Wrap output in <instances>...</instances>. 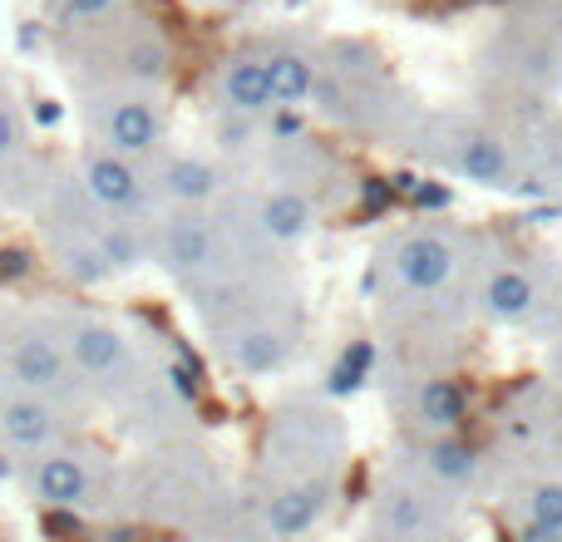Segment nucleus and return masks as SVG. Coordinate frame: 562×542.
I'll return each mask as SVG.
<instances>
[{
	"instance_id": "f257e3e1",
	"label": "nucleus",
	"mask_w": 562,
	"mask_h": 542,
	"mask_svg": "<svg viewBox=\"0 0 562 542\" xmlns=\"http://www.w3.org/2000/svg\"><path fill=\"white\" fill-rule=\"evenodd\" d=\"M405 148H415L429 168L459 178V183L488 188V193H518L528 183L524 148L494 124L469 114H429L409 128Z\"/></svg>"
},
{
	"instance_id": "f03ea898",
	"label": "nucleus",
	"mask_w": 562,
	"mask_h": 542,
	"mask_svg": "<svg viewBox=\"0 0 562 542\" xmlns=\"http://www.w3.org/2000/svg\"><path fill=\"white\" fill-rule=\"evenodd\" d=\"M469 262H474L469 237L454 227H405L390 237L380 257V281L395 301H439L449 286L464 281Z\"/></svg>"
},
{
	"instance_id": "7ed1b4c3",
	"label": "nucleus",
	"mask_w": 562,
	"mask_h": 542,
	"mask_svg": "<svg viewBox=\"0 0 562 542\" xmlns=\"http://www.w3.org/2000/svg\"><path fill=\"white\" fill-rule=\"evenodd\" d=\"M366 528L415 542H459V508L454 498L409 478L405 468H390L366 498Z\"/></svg>"
},
{
	"instance_id": "20e7f679",
	"label": "nucleus",
	"mask_w": 562,
	"mask_h": 542,
	"mask_svg": "<svg viewBox=\"0 0 562 542\" xmlns=\"http://www.w3.org/2000/svg\"><path fill=\"white\" fill-rule=\"evenodd\" d=\"M469 310L484 326H498V330L533 326L548 310V271L533 257H494V262L474 271Z\"/></svg>"
},
{
	"instance_id": "39448f33",
	"label": "nucleus",
	"mask_w": 562,
	"mask_h": 542,
	"mask_svg": "<svg viewBox=\"0 0 562 542\" xmlns=\"http://www.w3.org/2000/svg\"><path fill=\"white\" fill-rule=\"evenodd\" d=\"M89 124H94L99 148L128 158V163H148V158L164 154L168 138V114L158 104V94L148 89H114L89 109Z\"/></svg>"
},
{
	"instance_id": "423d86ee",
	"label": "nucleus",
	"mask_w": 562,
	"mask_h": 542,
	"mask_svg": "<svg viewBox=\"0 0 562 542\" xmlns=\"http://www.w3.org/2000/svg\"><path fill=\"white\" fill-rule=\"evenodd\" d=\"M148 257L183 281L207 276L217 267V257H223V233H217V223L203 207H173L148 233Z\"/></svg>"
},
{
	"instance_id": "0eeeda50",
	"label": "nucleus",
	"mask_w": 562,
	"mask_h": 542,
	"mask_svg": "<svg viewBox=\"0 0 562 542\" xmlns=\"http://www.w3.org/2000/svg\"><path fill=\"white\" fill-rule=\"evenodd\" d=\"M400 468H405L409 478H419V484L439 488L445 498L469 494V488L484 478V459H479V449L469 444L464 434H429V439H415Z\"/></svg>"
},
{
	"instance_id": "6e6552de",
	"label": "nucleus",
	"mask_w": 562,
	"mask_h": 542,
	"mask_svg": "<svg viewBox=\"0 0 562 542\" xmlns=\"http://www.w3.org/2000/svg\"><path fill=\"white\" fill-rule=\"evenodd\" d=\"M469 409H474V395L454 370H429V375H415L405 385V425L415 429V439L459 434Z\"/></svg>"
},
{
	"instance_id": "1a4fd4ad",
	"label": "nucleus",
	"mask_w": 562,
	"mask_h": 542,
	"mask_svg": "<svg viewBox=\"0 0 562 542\" xmlns=\"http://www.w3.org/2000/svg\"><path fill=\"white\" fill-rule=\"evenodd\" d=\"M217 346L237 375H277L296 355V326H286L281 316H237Z\"/></svg>"
},
{
	"instance_id": "9d476101",
	"label": "nucleus",
	"mask_w": 562,
	"mask_h": 542,
	"mask_svg": "<svg viewBox=\"0 0 562 542\" xmlns=\"http://www.w3.org/2000/svg\"><path fill=\"white\" fill-rule=\"evenodd\" d=\"M330 508H336V478H291L267 494L262 528L272 542H301L326 523Z\"/></svg>"
},
{
	"instance_id": "9b49d317",
	"label": "nucleus",
	"mask_w": 562,
	"mask_h": 542,
	"mask_svg": "<svg viewBox=\"0 0 562 542\" xmlns=\"http://www.w3.org/2000/svg\"><path fill=\"white\" fill-rule=\"evenodd\" d=\"M79 188L94 207H104L109 217H138L148 207V183L144 168L128 158L109 154V148H89L79 163Z\"/></svg>"
},
{
	"instance_id": "f8f14e48",
	"label": "nucleus",
	"mask_w": 562,
	"mask_h": 542,
	"mask_svg": "<svg viewBox=\"0 0 562 542\" xmlns=\"http://www.w3.org/2000/svg\"><path fill=\"white\" fill-rule=\"evenodd\" d=\"M59 346H65V355H69V370H79V375H89V380L128 375V365H134V346H128V336L114 326V320H99V316L69 320L65 336H59Z\"/></svg>"
},
{
	"instance_id": "ddd939ff",
	"label": "nucleus",
	"mask_w": 562,
	"mask_h": 542,
	"mask_svg": "<svg viewBox=\"0 0 562 542\" xmlns=\"http://www.w3.org/2000/svg\"><path fill=\"white\" fill-rule=\"evenodd\" d=\"M247 227H252L257 242H267V247H296L321 227V207H316V197L301 193V188L277 183V188H267V193L252 197Z\"/></svg>"
},
{
	"instance_id": "4468645a",
	"label": "nucleus",
	"mask_w": 562,
	"mask_h": 542,
	"mask_svg": "<svg viewBox=\"0 0 562 542\" xmlns=\"http://www.w3.org/2000/svg\"><path fill=\"white\" fill-rule=\"evenodd\" d=\"M213 99H217V114H237V118L277 114V94H272V79H267L262 49H237V55H227L223 69H217Z\"/></svg>"
},
{
	"instance_id": "2eb2a0df",
	"label": "nucleus",
	"mask_w": 562,
	"mask_h": 542,
	"mask_svg": "<svg viewBox=\"0 0 562 542\" xmlns=\"http://www.w3.org/2000/svg\"><path fill=\"white\" fill-rule=\"evenodd\" d=\"M227 188V173L213 163V158L198 154H158L154 168V193L173 207H207L217 203Z\"/></svg>"
},
{
	"instance_id": "dca6fc26",
	"label": "nucleus",
	"mask_w": 562,
	"mask_h": 542,
	"mask_svg": "<svg viewBox=\"0 0 562 542\" xmlns=\"http://www.w3.org/2000/svg\"><path fill=\"white\" fill-rule=\"evenodd\" d=\"M30 494H35V504L55 508V513H75V508H85L89 494H94V474H89V464L79 454H69V449H45V454L30 464Z\"/></svg>"
},
{
	"instance_id": "f3484780",
	"label": "nucleus",
	"mask_w": 562,
	"mask_h": 542,
	"mask_svg": "<svg viewBox=\"0 0 562 542\" xmlns=\"http://www.w3.org/2000/svg\"><path fill=\"white\" fill-rule=\"evenodd\" d=\"M10 380H15L25 395H55L69 385V355L55 336L45 330H25V336L10 346Z\"/></svg>"
},
{
	"instance_id": "a211bd4d",
	"label": "nucleus",
	"mask_w": 562,
	"mask_h": 542,
	"mask_svg": "<svg viewBox=\"0 0 562 542\" xmlns=\"http://www.w3.org/2000/svg\"><path fill=\"white\" fill-rule=\"evenodd\" d=\"M267 59V79H272V94H277V109H301L311 104L321 84V55L301 39H277V45L262 49Z\"/></svg>"
},
{
	"instance_id": "6ab92c4d",
	"label": "nucleus",
	"mask_w": 562,
	"mask_h": 542,
	"mask_svg": "<svg viewBox=\"0 0 562 542\" xmlns=\"http://www.w3.org/2000/svg\"><path fill=\"white\" fill-rule=\"evenodd\" d=\"M55 434H59V425H55V409L45 405L40 395H10V399H0V439H5L10 449H25V454H45L49 444H55Z\"/></svg>"
},
{
	"instance_id": "aec40b11",
	"label": "nucleus",
	"mask_w": 562,
	"mask_h": 542,
	"mask_svg": "<svg viewBox=\"0 0 562 542\" xmlns=\"http://www.w3.org/2000/svg\"><path fill=\"white\" fill-rule=\"evenodd\" d=\"M119 65H124V89H148V94H154V89L173 75V45H168L154 25H144L124 39Z\"/></svg>"
},
{
	"instance_id": "412c9836",
	"label": "nucleus",
	"mask_w": 562,
	"mask_h": 542,
	"mask_svg": "<svg viewBox=\"0 0 562 542\" xmlns=\"http://www.w3.org/2000/svg\"><path fill=\"white\" fill-rule=\"evenodd\" d=\"M514 523H533V528L562 533V478H528V484H518Z\"/></svg>"
},
{
	"instance_id": "4be33fe9",
	"label": "nucleus",
	"mask_w": 562,
	"mask_h": 542,
	"mask_svg": "<svg viewBox=\"0 0 562 542\" xmlns=\"http://www.w3.org/2000/svg\"><path fill=\"white\" fill-rule=\"evenodd\" d=\"M94 247L109 262V271H134V267L148 262V233L134 223V217H114V223L94 237Z\"/></svg>"
},
{
	"instance_id": "5701e85b",
	"label": "nucleus",
	"mask_w": 562,
	"mask_h": 542,
	"mask_svg": "<svg viewBox=\"0 0 562 542\" xmlns=\"http://www.w3.org/2000/svg\"><path fill=\"white\" fill-rule=\"evenodd\" d=\"M257 134H262V118H237V114H217L213 124V138L223 154H252L257 148Z\"/></svg>"
},
{
	"instance_id": "b1692460",
	"label": "nucleus",
	"mask_w": 562,
	"mask_h": 542,
	"mask_svg": "<svg viewBox=\"0 0 562 542\" xmlns=\"http://www.w3.org/2000/svg\"><path fill=\"white\" fill-rule=\"evenodd\" d=\"M59 271H65L75 286H99V281H109L114 271H109V262L99 257V247L94 242H85V247H69L65 252V262H59Z\"/></svg>"
},
{
	"instance_id": "393cba45",
	"label": "nucleus",
	"mask_w": 562,
	"mask_h": 542,
	"mask_svg": "<svg viewBox=\"0 0 562 542\" xmlns=\"http://www.w3.org/2000/svg\"><path fill=\"white\" fill-rule=\"evenodd\" d=\"M20 148H25V118H20L15 99H10L5 84H0V163L20 158Z\"/></svg>"
},
{
	"instance_id": "a878e982",
	"label": "nucleus",
	"mask_w": 562,
	"mask_h": 542,
	"mask_svg": "<svg viewBox=\"0 0 562 542\" xmlns=\"http://www.w3.org/2000/svg\"><path fill=\"white\" fill-rule=\"evenodd\" d=\"M25 276H35V252L20 242H0V286H15Z\"/></svg>"
},
{
	"instance_id": "bb28decb",
	"label": "nucleus",
	"mask_w": 562,
	"mask_h": 542,
	"mask_svg": "<svg viewBox=\"0 0 562 542\" xmlns=\"http://www.w3.org/2000/svg\"><path fill=\"white\" fill-rule=\"evenodd\" d=\"M538 183H543V193H553L562 203V134L553 144H543V168H538Z\"/></svg>"
},
{
	"instance_id": "cd10ccee",
	"label": "nucleus",
	"mask_w": 562,
	"mask_h": 542,
	"mask_svg": "<svg viewBox=\"0 0 562 542\" xmlns=\"http://www.w3.org/2000/svg\"><path fill=\"white\" fill-rule=\"evenodd\" d=\"M119 0H59V15L65 20H99V15H109Z\"/></svg>"
},
{
	"instance_id": "c85d7f7f",
	"label": "nucleus",
	"mask_w": 562,
	"mask_h": 542,
	"mask_svg": "<svg viewBox=\"0 0 562 542\" xmlns=\"http://www.w3.org/2000/svg\"><path fill=\"white\" fill-rule=\"evenodd\" d=\"M35 114H40V124H55V118H59V109L49 104V99H40V109H35Z\"/></svg>"
},
{
	"instance_id": "c756f323",
	"label": "nucleus",
	"mask_w": 562,
	"mask_h": 542,
	"mask_svg": "<svg viewBox=\"0 0 562 542\" xmlns=\"http://www.w3.org/2000/svg\"><path fill=\"white\" fill-rule=\"evenodd\" d=\"M360 542H415V538H390V533H370V528H366V538H360Z\"/></svg>"
},
{
	"instance_id": "7c9ffc66",
	"label": "nucleus",
	"mask_w": 562,
	"mask_h": 542,
	"mask_svg": "<svg viewBox=\"0 0 562 542\" xmlns=\"http://www.w3.org/2000/svg\"><path fill=\"white\" fill-rule=\"evenodd\" d=\"M553 370H558V380H562V336L553 340Z\"/></svg>"
},
{
	"instance_id": "2f4dec72",
	"label": "nucleus",
	"mask_w": 562,
	"mask_h": 542,
	"mask_svg": "<svg viewBox=\"0 0 562 542\" xmlns=\"http://www.w3.org/2000/svg\"><path fill=\"white\" fill-rule=\"evenodd\" d=\"M10 474V464H5V454H0V478H5Z\"/></svg>"
}]
</instances>
